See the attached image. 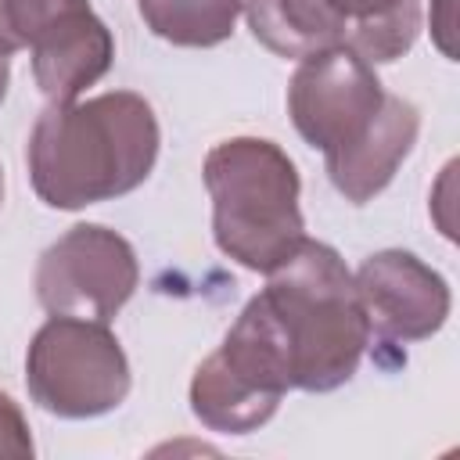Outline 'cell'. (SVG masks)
Instances as JSON below:
<instances>
[{"instance_id": "1", "label": "cell", "mask_w": 460, "mask_h": 460, "mask_svg": "<svg viewBox=\"0 0 460 460\" xmlns=\"http://www.w3.org/2000/svg\"><path fill=\"white\" fill-rule=\"evenodd\" d=\"M158 119L133 90L47 104L29 133L32 190L50 208H86L137 190L158 158Z\"/></svg>"}, {"instance_id": "2", "label": "cell", "mask_w": 460, "mask_h": 460, "mask_svg": "<svg viewBox=\"0 0 460 460\" xmlns=\"http://www.w3.org/2000/svg\"><path fill=\"white\" fill-rule=\"evenodd\" d=\"M266 277L270 280L259 295L284 334L291 388H341L370 345V320L341 255L323 241L302 237L298 248Z\"/></svg>"}, {"instance_id": "3", "label": "cell", "mask_w": 460, "mask_h": 460, "mask_svg": "<svg viewBox=\"0 0 460 460\" xmlns=\"http://www.w3.org/2000/svg\"><path fill=\"white\" fill-rule=\"evenodd\" d=\"M201 176L212 198V237L244 270L270 273L305 237L298 169L280 144L230 137L205 155Z\"/></svg>"}, {"instance_id": "4", "label": "cell", "mask_w": 460, "mask_h": 460, "mask_svg": "<svg viewBox=\"0 0 460 460\" xmlns=\"http://www.w3.org/2000/svg\"><path fill=\"white\" fill-rule=\"evenodd\" d=\"M291 392V356L262 295L248 298L223 345L190 377L194 417L223 435L262 428Z\"/></svg>"}, {"instance_id": "5", "label": "cell", "mask_w": 460, "mask_h": 460, "mask_svg": "<svg viewBox=\"0 0 460 460\" xmlns=\"http://www.w3.org/2000/svg\"><path fill=\"white\" fill-rule=\"evenodd\" d=\"M25 385L40 410L65 420H90L126 402L129 359L108 323L50 316L29 341Z\"/></svg>"}, {"instance_id": "6", "label": "cell", "mask_w": 460, "mask_h": 460, "mask_svg": "<svg viewBox=\"0 0 460 460\" xmlns=\"http://www.w3.org/2000/svg\"><path fill=\"white\" fill-rule=\"evenodd\" d=\"M137 280L133 244L101 223L65 230L36 262V298L50 316L108 323L133 298Z\"/></svg>"}, {"instance_id": "7", "label": "cell", "mask_w": 460, "mask_h": 460, "mask_svg": "<svg viewBox=\"0 0 460 460\" xmlns=\"http://www.w3.org/2000/svg\"><path fill=\"white\" fill-rule=\"evenodd\" d=\"M385 86L356 50L345 43L302 58L288 83V115L298 137L331 155L356 140L377 115Z\"/></svg>"}, {"instance_id": "8", "label": "cell", "mask_w": 460, "mask_h": 460, "mask_svg": "<svg viewBox=\"0 0 460 460\" xmlns=\"http://www.w3.org/2000/svg\"><path fill=\"white\" fill-rule=\"evenodd\" d=\"M370 334L388 341H424L442 331L453 295L438 270L402 248L374 252L352 273Z\"/></svg>"}, {"instance_id": "9", "label": "cell", "mask_w": 460, "mask_h": 460, "mask_svg": "<svg viewBox=\"0 0 460 460\" xmlns=\"http://www.w3.org/2000/svg\"><path fill=\"white\" fill-rule=\"evenodd\" d=\"M417 129H420L417 108L395 93H385L367 129L345 147L323 155L334 190L352 205H367L374 194H381L392 183L399 165L410 158L417 144Z\"/></svg>"}, {"instance_id": "10", "label": "cell", "mask_w": 460, "mask_h": 460, "mask_svg": "<svg viewBox=\"0 0 460 460\" xmlns=\"http://www.w3.org/2000/svg\"><path fill=\"white\" fill-rule=\"evenodd\" d=\"M32 79L50 104L75 101L93 86L115 58L111 29L93 14L90 4L65 11L32 40Z\"/></svg>"}, {"instance_id": "11", "label": "cell", "mask_w": 460, "mask_h": 460, "mask_svg": "<svg viewBox=\"0 0 460 460\" xmlns=\"http://www.w3.org/2000/svg\"><path fill=\"white\" fill-rule=\"evenodd\" d=\"M252 36L277 58H309L345 43V22L327 0H244Z\"/></svg>"}, {"instance_id": "12", "label": "cell", "mask_w": 460, "mask_h": 460, "mask_svg": "<svg viewBox=\"0 0 460 460\" xmlns=\"http://www.w3.org/2000/svg\"><path fill=\"white\" fill-rule=\"evenodd\" d=\"M345 22V47L367 65L402 58L420 32V0H327Z\"/></svg>"}, {"instance_id": "13", "label": "cell", "mask_w": 460, "mask_h": 460, "mask_svg": "<svg viewBox=\"0 0 460 460\" xmlns=\"http://www.w3.org/2000/svg\"><path fill=\"white\" fill-rule=\"evenodd\" d=\"M147 29L172 47H216L234 36L244 0H137Z\"/></svg>"}, {"instance_id": "14", "label": "cell", "mask_w": 460, "mask_h": 460, "mask_svg": "<svg viewBox=\"0 0 460 460\" xmlns=\"http://www.w3.org/2000/svg\"><path fill=\"white\" fill-rule=\"evenodd\" d=\"M90 0H0V54H14L32 47V40L65 11L83 7Z\"/></svg>"}, {"instance_id": "15", "label": "cell", "mask_w": 460, "mask_h": 460, "mask_svg": "<svg viewBox=\"0 0 460 460\" xmlns=\"http://www.w3.org/2000/svg\"><path fill=\"white\" fill-rule=\"evenodd\" d=\"M36 446H32V435H29V424L18 410V402L0 392V456H32Z\"/></svg>"}, {"instance_id": "16", "label": "cell", "mask_w": 460, "mask_h": 460, "mask_svg": "<svg viewBox=\"0 0 460 460\" xmlns=\"http://www.w3.org/2000/svg\"><path fill=\"white\" fill-rule=\"evenodd\" d=\"M7 83H11V61L7 54H0V101L7 97Z\"/></svg>"}, {"instance_id": "17", "label": "cell", "mask_w": 460, "mask_h": 460, "mask_svg": "<svg viewBox=\"0 0 460 460\" xmlns=\"http://www.w3.org/2000/svg\"><path fill=\"white\" fill-rule=\"evenodd\" d=\"M0 201H4V172H0Z\"/></svg>"}]
</instances>
